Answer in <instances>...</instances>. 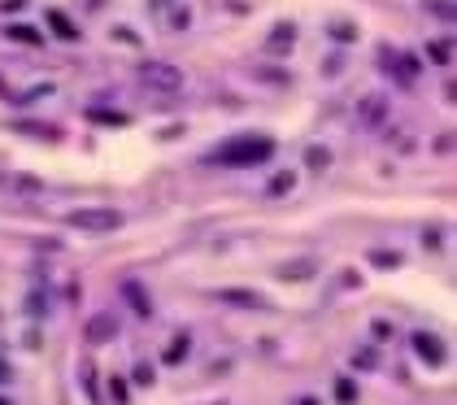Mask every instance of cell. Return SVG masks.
I'll return each mask as SVG.
<instances>
[{"label":"cell","mask_w":457,"mask_h":405,"mask_svg":"<svg viewBox=\"0 0 457 405\" xmlns=\"http://www.w3.org/2000/svg\"><path fill=\"white\" fill-rule=\"evenodd\" d=\"M288 192H297V174H292V170H279V174L266 183V197H288Z\"/></svg>","instance_id":"7c38bea8"},{"label":"cell","mask_w":457,"mask_h":405,"mask_svg":"<svg viewBox=\"0 0 457 405\" xmlns=\"http://www.w3.org/2000/svg\"><path fill=\"white\" fill-rule=\"evenodd\" d=\"M113 40H118V44H126V48H140V35H135L131 26H113Z\"/></svg>","instance_id":"cb8c5ba5"},{"label":"cell","mask_w":457,"mask_h":405,"mask_svg":"<svg viewBox=\"0 0 457 405\" xmlns=\"http://www.w3.org/2000/svg\"><path fill=\"white\" fill-rule=\"evenodd\" d=\"M440 240H444L440 231H427V235H422V245H427V249H440Z\"/></svg>","instance_id":"f1b7e54d"},{"label":"cell","mask_w":457,"mask_h":405,"mask_svg":"<svg viewBox=\"0 0 457 405\" xmlns=\"http://www.w3.org/2000/svg\"><path fill=\"white\" fill-rule=\"evenodd\" d=\"M427 9H435L440 18H453V5H449V0H427Z\"/></svg>","instance_id":"484cf974"},{"label":"cell","mask_w":457,"mask_h":405,"mask_svg":"<svg viewBox=\"0 0 457 405\" xmlns=\"http://www.w3.org/2000/svg\"><path fill=\"white\" fill-rule=\"evenodd\" d=\"M9 375H13V370H9V362H0V383H9Z\"/></svg>","instance_id":"f546056e"},{"label":"cell","mask_w":457,"mask_h":405,"mask_svg":"<svg viewBox=\"0 0 457 405\" xmlns=\"http://www.w3.org/2000/svg\"><path fill=\"white\" fill-rule=\"evenodd\" d=\"M170 26H174V31H188V26H192V9H188V5L170 9Z\"/></svg>","instance_id":"7402d4cb"},{"label":"cell","mask_w":457,"mask_h":405,"mask_svg":"<svg viewBox=\"0 0 457 405\" xmlns=\"http://www.w3.org/2000/svg\"><path fill=\"white\" fill-rule=\"evenodd\" d=\"M335 401H340V405H353V401H357V383H353L349 375L335 379Z\"/></svg>","instance_id":"ac0fdd59"},{"label":"cell","mask_w":457,"mask_h":405,"mask_svg":"<svg viewBox=\"0 0 457 405\" xmlns=\"http://www.w3.org/2000/svg\"><path fill=\"white\" fill-rule=\"evenodd\" d=\"M140 83L149 92H178L183 88V70L170 66V61H149V66H140Z\"/></svg>","instance_id":"3957f363"},{"label":"cell","mask_w":457,"mask_h":405,"mask_svg":"<svg viewBox=\"0 0 457 405\" xmlns=\"http://www.w3.org/2000/svg\"><path fill=\"white\" fill-rule=\"evenodd\" d=\"M131 383H135V388H153V383H157V366H153L149 358L135 362V370H131Z\"/></svg>","instance_id":"9a60e30c"},{"label":"cell","mask_w":457,"mask_h":405,"mask_svg":"<svg viewBox=\"0 0 457 405\" xmlns=\"http://www.w3.org/2000/svg\"><path fill=\"white\" fill-rule=\"evenodd\" d=\"M314 274H318V262H314V257H297V262H283L279 266V279H297V283H305V279H314Z\"/></svg>","instance_id":"ba28073f"},{"label":"cell","mask_w":457,"mask_h":405,"mask_svg":"<svg viewBox=\"0 0 457 405\" xmlns=\"http://www.w3.org/2000/svg\"><path fill=\"white\" fill-rule=\"evenodd\" d=\"M113 401L126 405V379H113Z\"/></svg>","instance_id":"83f0119b"},{"label":"cell","mask_w":457,"mask_h":405,"mask_svg":"<svg viewBox=\"0 0 457 405\" xmlns=\"http://www.w3.org/2000/svg\"><path fill=\"white\" fill-rule=\"evenodd\" d=\"M274 157V140L266 135H235L231 144H222L218 153H209V161L214 166H261V161H270Z\"/></svg>","instance_id":"6da1fadb"},{"label":"cell","mask_w":457,"mask_h":405,"mask_svg":"<svg viewBox=\"0 0 457 405\" xmlns=\"http://www.w3.org/2000/svg\"><path fill=\"white\" fill-rule=\"evenodd\" d=\"M65 226H74V231H118V226H122V209H109V205L70 209V214H65Z\"/></svg>","instance_id":"7a4b0ae2"},{"label":"cell","mask_w":457,"mask_h":405,"mask_svg":"<svg viewBox=\"0 0 457 405\" xmlns=\"http://www.w3.org/2000/svg\"><path fill=\"white\" fill-rule=\"evenodd\" d=\"M122 297H126V305H131L135 318H153V301H149V292H144L140 279H122Z\"/></svg>","instance_id":"8992f818"},{"label":"cell","mask_w":457,"mask_h":405,"mask_svg":"<svg viewBox=\"0 0 457 405\" xmlns=\"http://www.w3.org/2000/svg\"><path fill=\"white\" fill-rule=\"evenodd\" d=\"M18 131L22 135H40V140H57L61 135L57 126H48V122H18Z\"/></svg>","instance_id":"e0dca14e"},{"label":"cell","mask_w":457,"mask_h":405,"mask_svg":"<svg viewBox=\"0 0 457 405\" xmlns=\"http://www.w3.org/2000/svg\"><path fill=\"white\" fill-rule=\"evenodd\" d=\"M374 262L379 266H401V253H374Z\"/></svg>","instance_id":"4316f807"},{"label":"cell","mask_w":457,"mask_h":405,"mask_svg":"<svg viewBox=\"0 0 457 405\" xmlns=\"http://www.w3.org/2000/svg\"><path fill=\"white\" fill-rule=\"evenodd\" d=\"M188 353H192V336H188V331H178V336L170 340V349H166V358H161V362H166V366H178V362L188 358Z\"/></svg>","instance_id":"8fae6325"},{"label":"cell","mask_w":457,"mask_h":405,"mask_svg":"<svg viewBox=\"0 0 457 405\" xmlns=\"http://www.w3.org/2000/svg\"><path fill=\"white\" fill-rule=\"evenodd\" d=\"M48 26H53V31H57L61 40H78V26H74L70 18H65L61 9H48Z\"/></svg>","instance_id":"4fadbf2b"},{"label":"cell","mask_w":457,"mask_h":405,"mask_svg":"<svg viewBox=\"0 0 457 405\" xmlns=\"http://www.w3.org/2000/svg\"><path fill=\"white\" fill-rule=\"evenodd\" d=\"M427 57L435 61V66H440V70H444V66H449V61H453V48H449V40H435V44L427 48Z\"/></svg>","instance_id":"d6986e66"},{"label":"cell","mask_w":457,"mask_h":405,"mask_svg":"<svg viewBox=\"0 0 457 405\" xmlns=\"http://www.w3.org/2000/svg\"><path fill=\"white\" fill-rule=\"evenodd\" d=\"M357 118H362V126H379V122L388 118V96H383V92L366 96V101L357 105Z\"/></svg>","instance_id":"52a82bcc"},{"label":"cell","mask_w":457,"mask_h":405,"mask_svg":"<svg viewBox=\"0 0 457 405\" xmlns=\"http://www.w3.org/2000/svg\"><path fill=\"white\" fill-rule=\"evenodd\" d=\"M353 366L357 370H374V366H379V353H374V349H357L353 353Z\"/></svg>","instance_id":"44dd1931"},{"label":"cell","mask_w":457,"mask_h":405,"mask_svg":"<svg viewBox=\"0 0 457 405\" xmlns=\"http://www.w3.org/2000/svg\"><path fill=\"white\" fill-rule=\"evenodd\" d=\"M0 405H9V401H0Z\"/></svg>","instance_id":"4dcf8cb0"},{"label":"cell","mask_w":457,"mask_h":405,"mask_svg":"<svg viewBox=\"0 0 457 405\" xmlns=\"http://www.w3.org/2000/svg\"><path fill=\"white\" fill-rule=\"evenodd\" d=\"M92 118H96V122H105V126H126V113H109V109H92Z\"/></svg>","instance_id":"603a6c76"},{"label":"cell","mask_w":457,"mask_h":405,"mask_svg":"<svg viewBox=\"0 0 457 405\" xmlns=\"http://www.w3.org/2000/svg\"><path fill=\"white\" fill-rule=\"evenodd\" d=\"M218 301L240 305V310H266V297H257V292H240V288H222Z\"/></svg>","instance_id":"30bf717a"},{"label":"cell","mask_w":457,"mask_h":405,"mask_svg":"<svg viewBox=\"0 0 457 405\" xmlns=\"http://www.w3.org/2000/svg\"><path fill=\"white\" fill-rule=\"evenodd\" d=\"M410 345H414V353H418V358L427 362V366H440V362L449 358V353H444V340H440V336H431V331H414V340H410Z\"/></svg>","instance_id":"5b68a950"},{"label":"cell","mask_w":457,"mask_h":405,"mask_svg":"<svg viewBox=\"0 0 457 405\" xmlns=\"http://www.w3.org/2000/svg\"><path fill=\"white\" fill-rule=\"evenodd\" d=\"M5 35H9V40H18V44H31V48H35V44H44V35H40L35 26H9Z\"/></svg>","instance_id":"2e32d148"},{"label":"cell","mask_w":457,"mask_h":405,"mask_svg":"<svg viewBox=\"0 0 457 405\" xmlns=\"http://www.w3.org/2000/svg\"><path fill=\"white\" fill-rule=\"evenodd\" d=\"M331 40H340V44H349V40H357V35H353V26H344V22H335V26H331Z\"/></svg>","instance_id":"d4e9b609"},{"label":"cell","mask_w":457,"mask_h":405,"mask_svg":"<svg viewBox=\"0 0 457 405\" xmlns=\"http://www.w3.org/2000/svg\"><path fill=\"white\" fill-rule=\"evenodd\" d=\"M292 48H297V26L279 22L270 31V40H266V53H292Z\"/></svg>","instance_id":"9c48e42d"},{"label":"cell","mask_w":457,"mask_h":405,"mask_svg":"<svg viewBox=\"0 0 457 405\" xmlns=\"http://www.w3.org/2000/svg\"><path fill=\"white\" fill-rule=\"evenodd\" d=\"M83 336H88V345H109V340H118V314H105V310L92 314Z\"/></svg>","instance_id":"277c9868"},{"label":"cell","mask_w":457,"mask_h":405,"mask_svg":"<svg viewBox=\"0 0 457 405\" xmlns=\"http://www.w3.org/2000/svg\"><path fill=\"white\" fill-rule=\"evenodd\" d=\"M26 314H31V318H48V297H44V292H31V297H26Z\"/></svg>","instance_id":"ffe728a7"},{"label":"cell","mask_w":457,"mask_h":405,"mask_svg":"<svg viewBox=\"0 0 457 405\" xmlns=\"http://www.w3.org/2000/svg\"><path fill=\"white\" fill-rule=\"evenodd\" d=\"M305 166H309V170H318V174H322V170H331V153H326L322 144H309V149H305Z\"/></svg>","instance_id":"5bb4252c"}]
</instances>
